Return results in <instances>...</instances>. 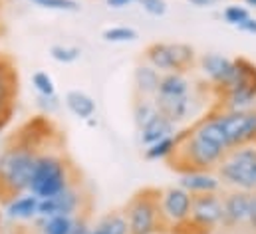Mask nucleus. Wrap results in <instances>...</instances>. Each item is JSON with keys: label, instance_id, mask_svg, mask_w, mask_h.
<instances>
[{"label": "nucleus", "instance_id": "f257e3e1", "mask_svg": "<svg viewBox=\"0 0 256 234\" xmlns=\"http://www.w3.org/2000/svg\"><path fill=\"white\" fill-rule=\"evenodd\" d=\"M226 155L224 149L204 139L194 127L175 133V149L165 159L167 167L179 175L187 173H212Z\"/></svg>", "mask_w": 256, "mask_h": 234}, {"label": "nucleus", "instance_id": "f03ea898", "mask_svg": "<svg viewBox=\"0 0 256 234\" xmlns=\"http://www.w3.org/2000/svg\"><path fill=\"white\" fill-rule=\"evenodd\" d=\"M38 153L40 151L22 141L18 135H14L0 151V198L4 204L30 188Z\"/></svg>", "mask_w": 256, "mask_h": 234}, {"label": "nucleus", "instance_id": "7ed1b4c3", "mask_svg": "<svg viewBox=\"0 0 256 234\" xmlns=\"http://www.w3.org/2000/svg\"><path fill=\"white\" fill-rule=\"evenodd\" d=\"M76 178H78V173L70 165L66 155L54 149H46L36 157L28 192L36 194L38 198H52L60 194Z\"/></svg>", "mask_w": 256, "mask_h": 234}, {"label": "nucleus", "instance_id": "20e7f679", "mask_svg": "<svg viewBox=\"0 0 256 234\" xmlns=\"http://www.w3.org/2000/svg\"><path fill=\"white\" fill-rule=\"evenodd\" d=\"M159 194L157 186L139 188L124 206V214L128 218V234H165L159 214Z\"/></svg>", "mask_w": 256, "mask_h": 234}, {"label": "nucleus", "instance_id": "39448f33", "mask_svg": "<svg viewBox=\"0 0 256 234\" xmlns=\"http://www.w3.org/2000/svg\"><path fill=\"white\" fill-rule=\"evenodd\" d=\"M236 74L232 84L216 96V104L212 110L216 112H240L250 110L256 104V64L244 56L232 60Z\"/></svg>", "mask_w": 256, "mask_h": 234}, {"label": "nucleus", "instance_id": "423d86ee", "mask_svg": "<svg viewBox=\"0 0 256 234\" xmlns=\"http://www.w3.org/2000/svg\"><path fill=\"white\" fill-rule=\"evenodd\" d=\"M256 165V143L230 147L222 161L212 171L220 184L228 188H242V190H256L252 171Z\"/></svg>", "mask_w": 256, "mask_h": 234}, {"label": "nucleus", "instance_id": "0eeeda50", "mask_svg": "<svg viewBox=\"0 0 256 234\" xmlns=\"http://www.w3.org/2000/svg\"><path fill=\"white\" fill-rule=\"evenodd\" d=\"M210 112L220 123L230 147L256 143V110H240V112L210 110Z\"/></svg>", "mask_w": 256, "mask_h": 234}, {"label": "nucleus", "instance_id": "6e6552de", "mask_svg": "<svg viewBox=\"0 0 256 234\" xmlns=\"http://www.w3.org/2000/svg\"><path fill=\"white\" fill-rule=\"evenodd\" d=\"M220 196H222L224 220L218 228H224L226 232L246 234V218L250 210L252 190L228 188V190H220Z\"/></svg>", "mask_w": 256, "mask_h": 234}, {"label": "nucleus", "instance_id": "1a4fd4ad", "mask_svg": "<svg viewBox=\"0 0 256 234\" xmlns=\"http://www.w3.org/2000/svg\"><path fill=\"white\" fill-rule=\"evenodd\" d=\"M159 214L163 222V232L169 234L171 226L189 218L191 214V192L181 186H165L159 194Z\"/></svg>", "mask_w": 256, "mask_h": 234}, {"label": "nucleus", "instance_id": "9d476101", "mask_svg": "<svg viewBox=\"0 0 256 234\" xmlns=\"http://www.w3.org/2000/svg\"><path fill=\"white\" fill-rule=\"evenodd\" d=\"M196 70H200L204 80H208L210 92L214 96L222 94L232 84L234 74H236L234 62L226 58V56H220V54H202V56H198Z\"/></svg>", "mask_w": 256, "mask_h": 234}, {"label": "nucleus", "instance_id": "9b49d317", "mask_svg": "<svg viewBox=\"0 0 256 234\" xmlns=\"http://www.w3.org/2000/svg\"><path fill=\"white\" fill-rule=\"evenodd\" d=\"M191 216L192 220L216 230L224 220L222 196L218 192H194L191 194Z\"/></svg>", "mask_w": 256, "mask_h": 234}, {"label": "nucleus", "instance_id": "f8f14e48", "mask_svg": "<svg viewBox=\"0 0 256 234\" xmlns=\"http://www.w3.org/2000/svg\"><path fill=\"white\" fill-rule=\"evenodd\" d=\"M159 114L163 117H167L173 125H179L183 121H187L192 114V106H194V98L192 92L187 96H179V98H153Z\"/></svg>", "mask_w": 256, "mask_h": 234}, {"label": "nucleus", "instance_id": "ddd939ff", "mask_svg": "<svg viewBox=\"0 0 256 234\" xmlns=\"http://www.w3.org/2000/svg\"><path fill=\"white\" fill-rule=\"evenodd\" d=\"M161 72L155 70L153 66L139 64L133 72V94L135 96H143V98H155L159 92V84H161Z\"/></svg>", "mask_w": 256, "mask_h": 234}, {"label": "nucleus", "instance_id": "4468645a", "mask_svg": "<svg viewBox=\"0 0 256 234\" xmlns=\"http://www.w3.org/2000/svg\"><path fill=\"white\" fill-rule=\"evenodd\" d=\"M38 196L28 192V194H18L6 202V214L12 220H32L38 216Z\"/></svg>", "mask_w": 256, "mask_h": 234}, {"label": "nucleus", "instance_id": "2eb2a0df", "mask_svg": "<svg viewBox=\"0 0 256 234\" xmlns=\"http://www.w3.org/2000/svg\"><path fill=\"white\" fill-rule=\"evenodd\" d=\"M179 186L185 188L187 192H218L222 188L220 180L216 178L214 173H187L181 175Z\"/></svg>", "mask_w": 256, "mask_h": 234}, {"label": "nucleus", "instance_id": "dca6fc26", "mask_svg": "<svg viewBox=\"0 0 256 234\" xmlns=\"http://www.w3.org/2000/svg\"><path fill=\"white\" fill-rule=\"evenodd\" d=\"M175 129H177V125H173L167 117H163L159 114V116L153 117L143 129H139V133H141V143H143L145 147H149V145L157 143L159 139H165V137L175 135V133H177Z\"/></svg>", "mask_w": 256, "mask_h": 234}, {"label": "nucleus", "instance_id": "f3484780", "mask_svg": "<svg viewBox=\"0 0 256 234\" xmlns=\"http://www.w3.org/2000/svg\"><path fill=\"white\" fill-rule=\"evenodd\" d=\"M192 92V82L187 78V74H163L161 76V84H159V98H179V96H187Z\"/></svg>", "mask_w": 256, "mask_h": 234}, {"label": "nucleus", "instance_id": "a211bd4d", "mask_svg": "<svg viewBox=\"0 0 256 234\" xmlns=\"http://www.w3.org/2000/svg\"><path fill=\"white\" fill-rule=\"evenodd\" d=\"M169 52H171V60H173V68L175 74H189L196 68V50L191 44L185 42H169Z\"/></svg>", "mask_w": 256, "mask_h": 234}, {"label": "nucleus", "instance_id": "6ab92c4d", "mask_svg": "<svg viewBox=\"0 0 256 234\" xmlns=\"http://www.w3.org/2000/svg\"><path fill=\"white\" fill-rule=\"evenodd\" d=\"M66 108L78 117V119H84L88 121L90 117L96 116V102L92 96H88L86 92L82 90H70L64 98Z\"/></svg>", "mask_w": 256, "mask_h": 234}, {"label": "nucleus", "instance_id": "aec40b11", "mask_svg": "<svg viewBox=\"0 0 256 234\" xmlns=\"http://www.w3.org/2000/svg\"><path fill=\"white\" fill-rule=\"evenodd\" d=\"M143 58H145V62L149 66H153L161 74L175 72L173 60H171V52H169V42H153V44H149L143 50Z\"/></svg>", "mask_w": 256, "mask_h": 234}, {"label": "nucleus", "instance_id": "412c9836", "mask_svg": "<svg viewBox=\"0 0 256 234\" xmlns=\"http://www.w3.org/2000/svg\"><path fill=\"white\" fill-rule=\"evenodd\" d=\"M155 116H159V110L153 102V98H143L133 94V121L137 129H143Z\"/></svg>", "mask_w": 256, "mask_h": 234}, {"label": "nucleus", "instance_id": "4be33fe9", "mask_svg": "<svg viewBox=\"0 0 256 234\" xmlns=\"http://www.w3.org/2000/svg\"><path fill=\"white\" fill-rule=\"evenodd\" d=\"M96 228H100L104 234H128L129 226H128V218L124 214V210H112L108 214H104Z\"/></svg>", "mask_w": 256, "mask_h": 234}, {"label": "nucleus", "instance_id": "5701e85b", "mask_svg": "<svg viewBox=\"0 0 256 234\" xmlns=\"http://www.w3.org/2000/svg\"><path fill=\"white\" fill-rule=\"evenodd\" d=\"M175 149V135H171V137H165V139H159L157 143H153V145H149L147 149H145V153H143V157L147 159V161H159V159H167L169 155H171V151Z\"/></svg>", "mask_w": 256, "mask_h": 234}, {"label": "nucleus", "instance_id": "b1692460", "mask_svg": "<svg viewBox=\"0 0 256 234\" xmlns=\"http://www.w3.org/2000/svg\"><path fill=\"white\" fill-rule=\"evenodd\" d=\"M102 38L106 42H112V44H122V42H135L139 38V32L131 26H112V28H106Z\"/></svg>", "mask_w": 256, "mask_h": 234}, {"label": "nucleus", "instance_id": "393cba45", "mask_svg": "<svg viewBox=\"0 0 256 234\" xmlns=\"http://www.w3.org/2000/svg\"><path fill=\"white\" fill-rule=\"evenodd\" d=\"M74 224V216H64V214H56L50 216L42 228L44 234H70Z\"/></svg>", "mask_w": 256, "mask_h": 234}, {"label": "nucleus", "instance_id": "a878e982", "mask_svg": "<svg viewBox=\"0 0 256 234\" xmlns=\"http://www.w3.org/2000/svg\"><path fill=\"white\" fill-rule=\"evenodd\" d=\"M50 56L60 62V64H74L82 58V50L78 46H64V44H56L50 48Z\"/></svg>", "mask_w": 256, "mask_h": 234}, {"label": "nucleus", "instance_id": "bb28decb", "mask_svg": "<svg viewBox=\"0 0 256 234\" xmlns=\"http://www.w3.org/2000/svg\"><path fill=\"white\" fill-rule=\"evenodd\" d=\"M212 232H214L212 228H208V226H204V224L192 220L191 216L185 218V220H181V222H177V224L171 226V230H169V234H212Z\"/></svg>", "mask_w": 256, "mask_h": 234}, {"label": "nucleus", "instance_id": "cd10ccee", "mask_svg": "<svg viewBox=\"0 0 256 234\" xmlns=\"http://www.w3.org/2000/svg\"><path fill=\"white\" fill-rule=\"evenodd\" d=\"M32 84H34L38 96H54L56 94V84L48 72H36L32 76Z\"/></svg>", "mask_w": 256, "mask_h": 234}, {"label": "nucleus", "instance_id": "c85d7f7f", "mask_svg": "<svg viewBox=\"0 0 256 234\" xmlns=\"http://www.w3.org/2000/svg\"><path fill=\"white\" fill-rule=\"evenodd\" d=\"M32 4L48 10H66V12H76L80 6L76 0H30Z\"/></svg>", "mask_w": 256, "mask_h": 234}, {"label": "nucleus", "instance_id": "c756f323", "mask_svg": "<svg viewBox=\"0 0 256 234\" xmlns=\"http://www.w3.org/2000/svg\"><path fill=\"white\" fill-rule=\"evenodd\" d=\"M222 18H224L228 24L236 26V24H240L242 20L250 18V12H248V8L234 4V6H228V8H224V10H222Z\"/></svg>", "mask_w": 256, "mask_h": 234}, {"label": "nucleus", "instance_id": "7c9ffc66", "mask_svg": "<svg viewBox=\"0 0 256 234\" xmlns=\"http://www.w3.org/2000/svg\"><path fill=\"white\" fill-rule=\"evenodd\" d=\"M36 106L42 110L44 116H52V114H56V112L60 110L62 102H60V98H58L56 94H54V96H38Z\"/></svg>", "mask_w": 256, "mask_h": 234}, {"label": "nucleus", "instance_id": "2f4dec72", "mask_svg": "<svg viewBox=\"0 0 256 234\" xmlns=\"http://www.w3.org/2000/svg\"><path fill=\"white\" fill-rule=\"evenodd\" d=\"M137 4H141V8L151 16H163L167 12V2L165 0H139Z\"/></svg>", "mask_w": 256, "mask_h": 234}, {"label": "nucleus", "instance_id": "473e14b6", "mask_svg": "<svg viewBox=\"0 0 256 234\" xmlns=\"http://www.w3.org/2000/svg\"><path fill=\"white\" fill-rule=\"evenodd\" d=\"M90 232H92V228H90V222H88V210L76 214L70 234H90Z\"/></svg>", "mask_w": 256, "mask_h": 234}, {"label": "nucleus", "instance_id": "72a5a7b5", "mask_svg": "<svg viewBox=\"0 0 256 234\" xmlns=\"http://www.w3.org/2000/svg\"><path fill=\"white\" fill-rule=\"evenodd\" d=\"M234 28H238L240 32H244V34H254L256 36V18H246V20H242L240 24H236Z\"/></svg>", "mask_w": 256, "mask_h": 234}, {"label": "nucleus", "instance_id": "f704fd0d", "mask_svg": "<svg viewBox=\"0 0 256 234\" xmlns=\"http://www.w3.org/2000/svg\"><path fill=\"white\" fill-rule=\"evenodd\" d=\"M135 2H139V0H106V4L110 8H126V6L135 4Z\"/></svg>", "mask_w": 256, "mask_h": 234}, {"label": "nucleus", "instance_id": "c9c22d12", "mask_svg": "<svg viewBox=\"0 0 256 234\" xmlns=\"http://www.w3.org/2000/svg\"><path fill=\"white\" fill-rule=\"evenodd\" d=\"M220 0H189V4L196 6V8H208V6H214L218 4Z\"/></svg>", "mask_w": 256, "mask_h": 234}, {"label": "nucleus", "instance_id": "e433bc0d", "mask_svg": "<svg viewBox=\"0 0 256 234\" xmlns=\"http://www.w3.org/2000/svg\"><path fill=\"white\" fill-rule=\"evenodd\" d=\"M248 6H252V8H256V0H244Z\"/></svg>", "mask_w": 256, "mask_h": 234}, {"label": "nucleus", "instance_id": "4c0bfd02", "mask_svg": "<svg viewBox=\"0 0 256 234\" xmlns=\"http://www.w3.org/2000/svg\"><path fill=\"white\" fill-rule=\"evenodd\" d=\"M90 234H104V232H102L100 228H92V232H90Z\"/></svg>", "mask_w": 256, "mask_h": 234}, {"label": "nucleus", "instance_id": "58836bf2", "mask_svg": "<svg viewBox=\"0 0 256 234\" xmlns=\"http://www.w3.org/2000/svg\"><path fill=\"white\" fill-rule=\"evenodd\" d=\"M252 178H254V186H256V165H254V171H252Z\"/></svg>", "mask_w": 256, "mask_h": 234}, {"label": "nucleus", "instance_id": "ea45409f", "mask_svg": "<svg viewBox=\"0 0 256 234\" xmlns=\"http://www.w3.org/2000/svg\"><path fill=\"white\" fill-rule=\"evenodd\" d=\"M0 151H2V147H0Z\"/></svg>", "mask_w": 256, "mask_h": 234}]
</instances>
